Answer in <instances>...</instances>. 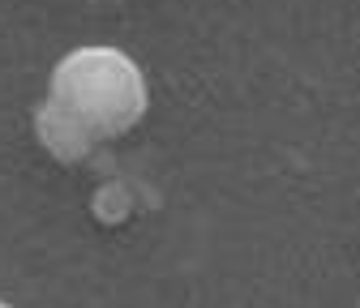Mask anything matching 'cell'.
<instances>
[{"mask_svg":"<svg viewBox=\"0 0 360 308\" xmlns=\"http://www.w3.org/2000/svg\"><path fill=\"white\" fill-rule=\"evenodd\" d=\"M146 112V81L124 52L82 48L52 73V95L39 112V138L56 159H82L99 142L129 133Z\"/></svg>","mask_w":360,"mask_h":308,"instance_id":"1","label":"cell"}]
</instances>
